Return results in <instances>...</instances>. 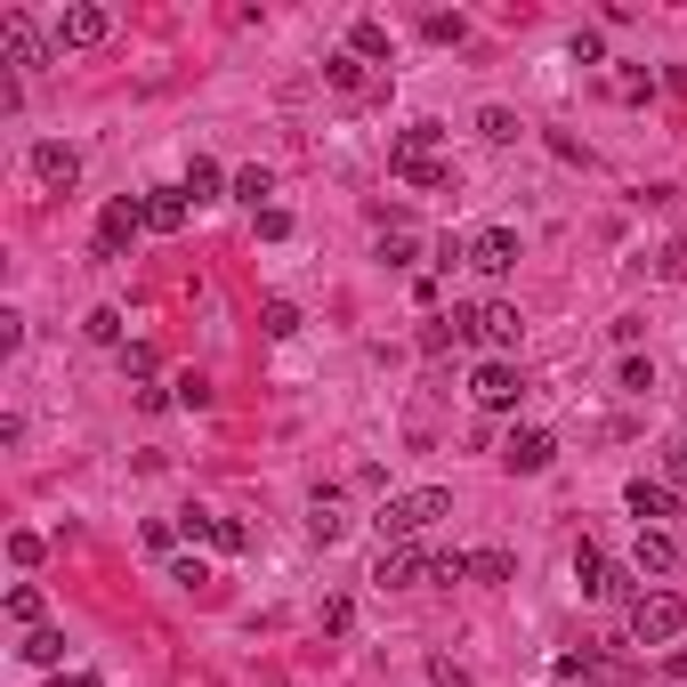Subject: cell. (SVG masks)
Returning <instances> with one entry per match:
<instances>
[{
    "label": "cell",
    "instance_id": "15",
    "mask_svg": "<svg viewBox=\"0 0 687 687\" xmlns=\"http://www.w3.org/2000/svg\"><path fill=\"white\" fill-rule=\"evenodd\" d=\"M186 211H195V202H186V186H154V195H145V226H154V235H178Z\"/></svg>",
    "mask_w": 687,
    "mask_h": 687
},
{
    "label": "cell",
    "instance_id": "41",
    "mask_svg": "<svg viewBox=\"0 0 687 687\" xmlns=\"http://www.w3.org/2000/svg\"><path fill=\"white\" fill-rule=\"evenodd\" d=\"M429 679H436V687H469V672H462V663H429Z\"/></svg>",
    "mask_w": 687,
    "mask_h": 687
},
{
    "label": "cell",
    "instance_id": "27",
    "mask_svg": "<svg viewBox=\"0 0 687 687\" xmlns=\"http://www.w3.org/2000/svg\"><path fill=\"white\" fill-rule=\"evenodd\" d=\"M81 331H90L97 348H121V307H90V316H81Z\"/></svg>",
    "mask_w": 687,
    "mask_h": 687
},
{
    "label": "cell",
    "instance_id": "35",
    "mask_svg": "<svg viewBox=\"0 0 687 687\" xmlns=\"http://www.w3.org/2000/svg\"><path fill=\"white\" fill-rule=\"evenodd\" d=\"M567 57H574V66H598V57H607V40H598L591 25H582V33L567 40Z\"/></svg>",
    "mask_w": 687,
    "mask_h": 687
},
{
    "label": "cell",
    "instance_id": "4",
    "mask_svg": "<svg viewBox=\"0 0 687 687\" xmlns=\"http://www.w3.org/2000/svg\"><path fill=\"white\" fill-rule=\"evenodd\" d=\"M453 316H462V331H469V340H486L493 357H510V348H517V331H526V316H517L510 300H486V307H453Z\"/></svg>",
    "mask_w": 687,
    "mask_h": 687
},
{
    "label": "cell",
    "instance_id": "38",
    "mask_svg": "<svg viewBox=\"0 0 687 687\" xmlns=\"http://www.w3.org/2000/svg\"><path fill=\"white\" fill-rule=\"evenodd\" d=\"M291 235V211H276V202H267V211H259V243H283Z\"/></svg>",
    "mask_w": 687,
    "mask_h": 687
},
{
    "label": "cell",
    "instance_id": "42",
    "mask_svg": "<svg viewBox=\"0 0 687 687\" xmlns=\"http://www.w3.org/2000/svg\"><path fill=\"white\" fill-rule=\"evenodd\" d=\"M49 687H106L97 672H66V679H49Z\"/></svg>",
    "mask_w": 687,
    "mask_h": 687
},
{
    "label": "cell",
    "instance_id": "18",
    "mask_svg": "<svg viewBox=\"0 0 687 687\" xmlns=\"http://www.w3.org/2000/svg\"><path fill=\"white\" fill-rule=\"evenodd\" d=\"M607 574H615V558L598 550V543H582V550H574V582H582L591 598H607Z\"/></svg>",
    "mask_w": 687,
    "mask_h": 687
},
{
    "label": "cell",
    "instance_id": "6",
    "mask_svg": "<svg viewBox=\"0 0 687 687\" xmlns=\"http://www.w3.org/2000/svg\"><path fill=\"white\" fill-rule=\"evenodd\" d=\"M114 33V16L106 9H97V0H73V9H57V49H97V40H106Z\"/></svg>",
    "mask_w": 687,
    "mask_h": 687
},
{
    "label": "cell",
    "instance_id": "22",
    "mask_svg": "<svg viewBox=\"0 0 687 687\" xmlns=\"http://www.w3.org/2000/svg\"><path fill=\"white\" fill-rule=\"evenodd\" d=\"M348 49H357L364 66H372V57H388V25H381V16H357V25H348Z\"/></svg>",
    "mask_w": 687,
    "mask_h": 687
},
{
    "label": "cell",
    "instance_id": "31",
    "mask_svg": "<svg viewBox=\"0 0 687 687\" xmlns=\"http://www.w3.org/2000/svg\"><path fill=\"white\" fill-rule=\"evenodd\" d=\"M171 397H178L186 412H202V405H211V381H202V372H178V381H171Z\"/></svg>",
    "mask_w": 687,
    "mask_h": 687
},
{
    "label": "cell",
    "instance_id": "11",
    "mask_svg": "<svg viewBox=\"0 0 687 687\" xmlns=\"http://www.w3.org/2000/svg\"><path fill=\"white\" fill-rule=\"evenodd\" d=\"M462 267H477V276H510V267H517V235H510V226H477Z\"/></svg>",
    "mask_w": 687,
    "mask_h": 687
},
{
    "label": "cell",
    "instance_id": "34",
    "mask_svg": "<svg viewBox=\"0 0 687 687\" xmlns=\"http://www.w3.org/2000/svg\"><path fill=\"white\" fill-rule=\"evenodd\" d=\"M655 388V364L648 357H622V397H648Z\"/></svg>",
    "mask_w": 687,
    "mask_h": 687
},
{
    "label": "cell",
    "instance_id": "3",
    "mask_svg": "<svg viewBox=\"0 0 687 687\" xmlns=\"http://www.w3.org/2000/svg\"><path fill=\"white\" fill-rule=\"evenodd\" d=\"M138 235H145V195H114L106 211H97V243H90V259H106V267H114Z\"/></svg>",
    "mask_w": 687,
    "mask_h": 687
},
{
    "label": "cell",
    "instance_id": "30",
    "mask_svg": "<svg viewBox=\"0 0 687 687\" xmlns=\"http://www.w3.org/2000/svg\"><path fill=\"white\" fill-rule=\"evenodd\" d=\"M9 622H25V631H40V591H33V582H16V591H9Z\"/></svg>",
    "mask_w": 687,
    "mask_h": 687
},
{
    "label": "cell",
    "instance_id": "25",
    "mask_svg": "<svg viewBox=\"0 0 687 687\" xmlns=\"http://www.w3.org/2000/svg\"><path fill=\"white\" fill-rule=\"evenodd\" d=\"M469 331H462V316H436V324H421V348L429 357H445V348H462Z\"/></svg>",
    "mask_w": 687,
    "mask_h": 687
},
{
    "label": "cell",
    "instance_id": "36",
    "mask_svg": "<svg viewBox=\"0 0 687 687\" xmlns=\"http://www.w3.org/2000/svg\"><path fill=\"white\" fill-rule=\"evenodd\" d=\"M252 534H243V517H211V550H243Z\"/></svg>",
    "mask_w": 687,
    "mask_h": 687
},
{
    "label": "cell",
    "instance_id": "26",
    "mask_svg": "<svg viewBox=\"0 0 687 687\" xmlns=\"http://www.w3.org/2000/svg\"><path fill=\"white\" fill-rule=\"evenodd\" d=\"M259 331H267V340H291V331H300V307H291V300H267V307H259Z\"/></svg>",
    "mask_w": 687,
    "mask_h": 687
},
{
    "label": "cell",
    "instance_id": "17",
    "mask_svg": "<svg viewBox=\"0 0 687 687\" xmlns=\"http://www.w3.org/2000/svg\"><path fill=\"white\" fill-rule=\"evenodd\" d=\"M307 534H316V543H340V534H348L340 493H316V502H307Z\"/></svg>",
    "mask_w": 687,
    "mask_h": 687
},
{
    "label": "cell",
    "instance_id": "23",
    "mask_svg": "<svg viewBox=\"0 0 687 687\" xmlns=\"http://www.w3.org/2000/svg\"><path fill=\"white\" fill-rule=\"evenodd\" d=\"M397 178H405V186H421V195H445V186H453V162H445V154H436V162H405Z\"/></svg>",
    "mask_w": 687,
    "mask_h": 687
},
{
    "label": "cell",
    "instance_id": "7",
    "mask_svg": "<svg viewBox=\"0 0 687 687\" xmlns=\"http://www.w3.org/2000/svg\"><path fill=\"white\" fill-rule=\"evenodd\" d=\"M372 582H381V591H412V582H429V550L421 543H381Z\"/></svg>",
    "mask_w": 687,
    "mask_h": 687
},
{
    "label": "cell",
    "instance_id": "14",
    "mask_svg": "<svg viewBox=\"0 0 687 687\" xmlns=\"http://www.w3.org/2000/svg\"><path fill=\"white\" fill-rule=\"evenodd\" d=\"M631 567L639 574H679V543L663 526H639V550H631Z\"/></svg>",
    "mask_w": 687,
    "mask_h": 687
},
{
    "label": "cell",
    "instance_id": "1",
    "mask_svg": "<svg viewBox=\"0 0 687 687\" xmlns=\"http://www.w3.org/2000/svg\"><path fill=\"white\" fill-rule=\"evenodd\" d=\"M436 517H453V493L445 486H412V493H388L381 510V543H421Z\"/></svg>",
    "mask_w": 687,
    "mask_h": 687
},
{
    "label": "cell",
    "instance_id": "40",
    "mask_svg": "<svg viewBox=\"0 0 687 687\" xmlns=\"http://www.w3.org/2000/svg\"><path fill=\"white\" fill-rule=\"evenodd\" d=\"M171 582H186V591H195V582H211V567H202V558H171Z\"/></svg>",
    "mask_w": 687,
    "mask_h": 687
},
{
    "label": "cell",
    "instance_id": "5",
    "mask_svg": "<svg viewBox=\"0 0 687 687\" xmlns=\"http://www.w3.org/2000/svg\"><path fill=\"white\" fill-rule=\"evenodd\" d=\"M0 40H9V66H16V73H40V66L57 57V40H40V25H33L25 9L0 16Z\"/></svg>",
    "mask_w": 687,
    "mask_h": 687
},
{
    "label": "cell",
    "instance_id": "10",
    "mask_svg": "<svg viewBox=\"0 0 687 687\" xmlns=\"http://www.w3.org/2000/svg\"><path fill=\"white\" fill-rule=\"evenodd\" d=\"M33 178L49 186V195H66V186L81 178V145H66V138H40V145H33Z\"/></svg>",
    "mask_w": 687,
    "mask_h": 687
},
{
    "label": "cell",
    "instance_id": "43",
    "mask_svg": "<svg viewBox=\"0 0 687 687\" xmlns=\"http://www.w3.org/2000/svg\"><path fill=\"white\" fill-rule=\"evenodd\" d=\"M672 672H679V679H687V655H679V663H672Z\"/></svg>",
    "mask_w": 687,
    "mask_h": 687
},
{
    "label": "cell",
    "instance_id": "8",
    "mask_svg": "<svg viewBox=\"0 0 687 687\" xmlns=\"http://www.w3.org/2000/svg\"><path fill=\"white\" fill-rule=\"evenodd\" d=\"M550 462H558V436H550V429H510L502 469H517V477H543Z\"/></svg>",
    "mask_w": 687,
    "mask_h": 687
},
{
    "label": "cell",
    "instance_id": "13",
    "mask_svg": "<svg viewBox=\"0 0 687 687\" xmlns=\"http://www.w3.org/2000/svg\"><path fill=\"white\" fill-rule=\"evenodd\" d=\"M622 510H631L639 526H655V517H672L679 502H672V486H663V477H631V486H622Z\"/></svg>",
    "mask_w": 687,
    "mask_h": 687
},
{
    "label": "cell",
    "instance_id": "9",
    "mask_svg": "<svg viewBox=\"0 0 687 687\" xmlns=\"http://www.w3.org/2000/svg\"><path fill=\"white\" fill-rule=\"evenodd\" d=\"M469 397L486 405V412H510V405H517V364H510V357H486V364L469 372Z\"/></svg>",
    "mask_w": 687,
    "mask_h": 687
},
{
    "label": "cell",
    "instance_id": "16",
    "mask_svg": "<svg viewBox=\"0 0 687 687\" xmlns=\"http://www.w3.org/2000/svg\"><path fill=\"white\" fill-rule=\"evenodd\" d=\"M324 81H331V90H340V97H372V90H381V81H372V73H364V57H357V49H340V57H324Z\"/></svg>",
    "mask_w": 687,
    "mask_h": 687
},
{
    "label": "cell",
    "instance_id": "39",
    "mask_svg": "<svg viewBox=\"0 0 687 687\" xmlns=\"http://www.w3.org/2000/svg\"><path fill=\"white\" fill-rule=\"evenodd\" d=\"M348 622H357V607H348V598L331 591V598H324V631H348Z\"/></svg>",
    "mask_w": 687,
    "mask_h": 687
},
{
    "label": "cell",
    "instance_id": "32",
    "mask_svg": "<svg viewBox=\"0 0 687 687\" xmlns=\"http://www.w3.org/2000/svg\"><path fill=\"white\" fill-rule=\"evenodd\" d=\"M267 195H276V178H267V171H243L235 178V202H252V211H267Z\"/></svg>",
    "mask_w": 687,
    "mask_h": 687
},
{
    "label": "cell",
    "instance_id": "24",
    "mask_svg": "<svg viewBox=\"0 0 687 687\" xmlns=\"http://www.w3.org/2000/svg\"><path fill=\"white\" fill-rule=\"evenodd\" d=\"M517 130H526V121H517L510 106H486V114H477V138H486V145H510Z\"/></svg>",
    "mask_w": 687,
    "mask_h": 687
},
{
    "label": "cell",
    "instance_id": "28",
    "mask_svg": "<svg viewBox=\"0 0 687 687\" xmlns=\"http://www.w3.org/2000/svg\"><path fill=\"white\" fill-rule=\"evenodd\" d=\"M510 574H517L510 550H477V558H469V582H510Z\"/></svg>",
    "mask_w": 687,
    "mask_h": 687
},
{
    "label": "cell",
    "instance_id": "29",
    "mask_svg": "<svg viewBox=\"0 0 687 687\" xmlns=\"http://www.w3.org/2000/svg\"><path fill=\"white\" fill-rule=\"evenodd\" d=\"M421 33H429V40H453V49H462V40H469V25H462V16H453V9H429V16H421Z\"/></svg>",
    "mask_w": 687,
    "mask_h": 687
},
{
    "label": "cell",
    "instance_id": "20",
    "mask_svg": "<svg viewBox=\"0 0 687 687\" xmlns=\"http://www.w3.org/2000/svg\"><path fill=\"white\" fill-rule=\"evenodd\" d=\"M219 186H226V178H219V162H211V154L186 162V202H219Z\"/></svg>",
    "mask_w": 687,
    "mask_h": 687
},
{
    "label": "cell",
    "instance_id": "37",
    "mask_svg": "<svg viewBox=\"0 0 687 687\" xmlns=\"http://www.w3.org/2000/svg\"><path fill=\"white\" fill-rule=\"evenodd\" d=\"M40 550H49V543H40V534H25V526L9 534V558H16V567H40Z\"/></svg>",
    "mask_w": 687,
    "mask_h": 687
},
{
    "label": "cell",
    "instance_id": "2",
    "mask_svg": "<svg viewBox=\"0 0 687 687\" xmlns=\"http://www.w3.org/2000/svg\"><path fill=\"white\" fill-rule=\"evenodd\" d=\"M679 631H687V598L679 591H639L631 598V639L639 648H672Z\"/></svg>",
    "mask_w": 687,
    "mask_h": 687
},
{
    "label": "cell",
    "instance_id": "33",
    "mask_svg": "<svg viewBox=\"0 0 687 687\" xmlns=\"http://www.w3.org/2000/svg\"><path fill=\"white\" fill-rule=\"evenodd\" d=\"M429 582H469V558L462 550H429Z\"/></svg>",
    "mask_w": 687,
    "mask_h": 687
},
{
    "label": "cell",
    "instance_id": "12",
    "mask_svg": "<svg viewBox=\"0 0 687 687\" xmlns=\"http://www.w3.org/2000/svg\"><path fill=\"white\" fill-rule=\"evenodd\" d=\"M436 145H445L436 121H405V130L388 138V171H405V162H436Z\"/></svg>",
    "mask_w": 687,
    "mask_h": 687
},
{
    "label": "cell",
    "instance_id": "21",
    "mask_svg": "<svg viewBox=\"0 0 687 687\" xmlns=\"http://www.w3.org/2000/svg\"><path fill=\"white\" fill-rule=\"evenodd\" d=\"M16 655L49 672V663H66V631H49V622H40V631H25V648H16Z\"/></svg>",
    "mask_w": 687,
    "mask_h": 687
},
{
    "label": "cell",
    "instance_id": "19",
    "mask_svg": "<svg viewBox=\"0 0 687 687\" xmlns=\"http://www.w3.org/2000/svg\"><path fill=\"white\" fill-rule=\"evenodd\" d=\"M655 90H663L655 66H615V97H622V106H648Z\"/></svg>",
    "mask_w": 687,
    "mask_h": 687
}]
</instances>
